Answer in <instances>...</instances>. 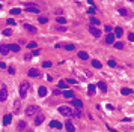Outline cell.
I'll use <instances>...</instances> for the list:
<instances>
[{
  "label": "cell",
  "instance_id": "obj_36",
  "mask_svg": "<svg viewBox=\"0 0 134 132\" xmlns=\"http://www.w3.org/2000/svg\"><path fill=\"white\" fill-rule=\"evenodd\" d=\"M27 48L30 50V48H36V42H29L27 44Z\"/></svg>",
  "mask_w": 134,
  "mask_h": 132
},
{
  "label": "cell",
  "instance_id": "obj_3",
  "mask_svg": "<svg viewBox=\"0 0 134 132\" xmlns=\"http://www.w3.org/2000/svg\"><path fill=\"white\" fill-rule=\"evenodd\" d=\"M38 111H39V108H38L36 105H29V107L26 108V114H27V116H33V114H36Z\"/></svg>",
  "mask_w": 134,
  "mask_h": 132
},
{
  "label": "cell",
  "instance_id": "obj_13",
  "mask_svg": "<svg viewBox=\"0 0 134 132\" xmlns=\"http://www.w3.org/2000/svg\"><path fill=\"white\" fill-rule=\"evenodd\" d=\"M79 57H80L81 60H87V59H89V54H87L86 51H79Z\"/></svg>",
  "mask_w": 134,
  "mask_h": 132
},
{
  "label": "cell",
  "instance_id": "obj_5",
  "mask_svg": "<svg viewBox=\"0 0 134 132\" xmlns=\"http://www.w3.org/2000/svg\"><path fill=\"white\" fill-rule=\"evenodd\" d=\"M26 11H29V12H35V14H39V8L35 6V5H26Z\"/></svg>",
  "mask_w": 134,
  "mask_h": 132
},
{
  "label": "cell",
  "instance_id": "obj_22",
  "mask_svg": "<svg viewBox=\"0 0 134 132\" xmlns=\"http://www.w3.org/2000/svg\"><path fill=\"white\" fill-rule=\"evenodd\" d=\"M95 89H97V86H95V84H90V86L87 87V93H89V95H93V93H95Z\"/></svg>",
  "mask_w": 134,
  "mask_h": 132
},
{
  "label": "cell",
  "instance_id": "obj_44",
  "mask_svg": "<svg viewBox=\"0 0 134 132\" xmlns=\"http://www.w3.org/2000/svg\"><path fill=\"white\" fill-rule=\"evenodd\" d=\"M106 32L110 33V32H111V26H106Z\"/></svg>",
  "mask_w": 134,
  "mask_h": 132
},
{
  "label": "cell",
  "instance_id": "obj_16",
  "mask_svg": "<svg viewBox=\"0 0 134 132\" xmlns=\"http://www.w3.org/2000/svg\"><path fill=\"white\" fill-rule=\"evenodd\" d=\"M0 53H2V54H8L9 53V45H0Z\"/></svg>",
  "mask_w": 134,
  "mask_h": 132
},
{
  "label": "cell",
  "instance_id": "obj_9",
  "mask_svg": "<svg viewBox=\"0 0 134 132\" xmlns=\"http://www.w3.org/2000/svg\"><path fill=\"white\" fill-rule=\"evenodd\" d=\"M29 77H33V78H36V77H39V71H38V69H35V68H32V69H29Z\"/></svg>",
  "mask_w": 134,
  "mask_h": 132
},
{
  "label": "cell",
  "instance_id": "obj_12",
  "mask_svg": "<svg viewBox=\"0 0 134 132\" xmlns=\"http://www.w3.org/2000/svg\"><path fill=\"white\" fill-rule=\"evenodd\" d=\"M38 95H39L41 98H44V96L47 95V87H44V86L39 87V90H38Z\"/></svg>",
  "mask_w": 134,
  "mask_h": 132
},
{
  "label": "cell",
  "instance_id": "obj_41",
  "mask_svg": "<svg viewBox=\"0 0 134 132\" xmlns=\"http://www.w3.org/2000/svg\"><path fill=\"white\" fill-rule=\"evenodd\" d=\"M128 39H130L131 42H134V33H130V35H128Z\"/></svg>",
  "mask_w": 134,
  "mask_h": 132
},
{
  "label": "cell",
  "instance_id": "obj_8",
  "mask_svg": "<svg viewBox=\"0 0 134 132\" xmlns=\"http://www.w3.org/2000/svg\"><path fill=\"white\" fill-rule=\"evenodd\" d=\"M50 126H51V128H56V129H62V128H63V125H62L60 122H57V120H51V122H50Z\"/></svg>",
  "mask_w": 134,
  "mask_h": 132
},
{
  "label": "cell",
  "instance_id": "obj_45",
  "mask_svg": "<svg viewBox=\"0 0 134 132\" xmlns=\"http://www.w3.org/2000/svg\"><path fill=\"white\" fill-rule=\"evenodd\" d=\"M5 68H6V65L3 62H0V69H5Z\"/></svg>",
  "mask_w": 134,
  "mask_h": 132
},
{
  "label": "cell",
  "instance_id": "obj_33",
  "mask_svg": "<svg viewBox=\"0 0 134 132\" xmlns=\"http://www.w3.org/2000/svg\"><path fill=\"white\" fill-rule=\"evenodd\" d=\"M2 33H3L5 36H11V35H12V30H11V29H5Z\"/></svg>",
  "mask_w": 134,
  "mask_h": 132
},
{
  "label": "cell",
  "instance_id": "obj_7",
  "mask_svg": "<svg viewBox=\"0 0 134 132\" xmlns=\"http://www.w3.org/2000/svg\"><path fill=\"white\" fill-rule=\"evenodd\" d=\"M6 98H8V90H6V87H3L2 90H0V101H6Z\"/></svg>",
  "mask_w": 134,
  "mask_h": 132
},
{
  "label": "cell",
  "instance_id": "obj_4",
  "mask_svg": "<svg viewBox=\"0 0 134 132\" xmlns=\"http://www.w3.org/2000/svg\"><path fill=\"white\" fill-rule=\"evenodd\" d=\"M89 32L95 36V38H100L101 36V32H100V29L98 27H95V26H89Z\"/></svg>",
  "mask_w": 134,
  "mask_h": 132
},
{
  "label": "cell",
  "instance_id": "obj_35",
  "mask_svg": "<svg viewBox=\"0 0 134 132\" xmlns=\"http://www.w3.org/2000/svg\"><path fill=\"white\" fill-rule=\"evenodd\" d=\"M72 116H75V117H80V116H81V111H80V110H75V111L72 113Z\"/></svg>",
  "mask_w": 134,
  "mask_h": 132
},
{
  "label": "cell",
  "instance_id": "obj_42",
  "mask_svg": "<svg viewBox=\"0 0 134 132\" xmlns=\"http://www.w3.org/2000/svg\"><path fill=\"white\" fill-rule=\"evenodd\" d=\"M8 24H9V26H15V21L12 20V18H9V20H8Z\"/></svg>",
  "mask_w": 134,
  "mask_h": 132
},
{
  "label": "cell",
  "instance_id": "obj_48",
  "mask_svg": "<svg viewBox=\"0 0 134 132\" xmlns=\"http://www.w3.org/2000/svg\"><path fill=\"white\" fill-rule=\"evenodd\" d=\"M0 9H2V5H0Z\"/></svg>",
  "mask_w": 134,
  "mask_h": 132
},
{
  "label": "cell",
  "instance_id": "obj_14",
  "mask_svg": "<svg viewBox=\"0 0 134 132\" xmlns=\"http://www.w3.org/2000/svg\"><path fill=\"white\" fill-rule=\"evenodd\" d=\"M97 87H98V89H100V90H101L103 93H106V92H107V86H106V84H104L103 81H100V83L97 84Z\"/></svg>",
  "mask_w": 134,
  "mask_h": 132
},
{
  "label": "cell",
  "instance_id": "obj_1",
  "mask_svg": "<svg viewBox=\"0 0 134 132\" xmlns=\"http://www.w3.org/2000/svg\"><path fill=\"white\" fill-rule=\"evenodd\" d=\"M57 110H59V113H60L62 116H65V117H71V116H72V113H74V111H72L69 107H66V105H60Z\"/></svg>",
  "mask_w": 134,
  "mask_h": 132
},
{
  "label": "cell",
  "instance_id": "obj_30",
  "mask_svg": "<svg viewBox=\"0 0 134 132\" xmlns=\"http://www.w3.org/2000/svg\"><path fill=\"white\" fill-rule=\"evenodd\" d=\"M114 48H116V50H122L124 48V42H114Z\"/></svg>",
  "mask_w": 134,
  "mask_h": 132
},
{
  "label": "cell",
  "instance_id": "obj_23",
  "mask_svg": "<svg viewBox=\"0 0 134 132\" xmlns=\"http://www.w3.org/2000/svg\"><path fill=\"white\" fill-rule=\"evenodd\" d=\"M24 29H26L27 32H32V33H35V32H36V29H35L33 26H30V24H24Z\"/></svg>",
  "mask_w": 134,
  "mask_h": 132
},
{
  "label": "cell",
  "instance_id": "obj_25",
  "mask_svg": "<svg viewBox=\"0 0 134 132\" xmlns=\"http://www.w3.org/2000/svg\"><path fill=\"white\" fill-rule=\"evenodd\" d=\"M90 23L95 24V26H100V20H98V18H95V17H90Z\"/></svg>",
  "mask_w": 134,
  "mask_h": 132
},
{
  "label": "cell",
  "instance_id": "obj_46",
  "mask_svg": "<svg viewBox=\"0 0 134 132\" xmlns=\"http://www.w3.org/2000/svg\"><path fill=\"white\" fill-rule=\"evenodd\" d=\"M66 83H72V84H75L77 81H75V80H66Z\"/></svg>",
  "mask_w": 134,
  "mask_h": 132
},
{
  "label": "cell",
  "instance_id": "obj_40",
  "mask_svg": "<svg viewBox=\"0 0 134 132\" xmlns=\"http://www.w3.org/2000/svg\"><path fill=\"white\" fill-rule=\"evenodd\" d=\"M8 72H9L11 75H14V74H15V69H14V68L11 66V68H8Z\"/></svg>",
  "mask_w": 134,
  "mask_h": 132
},
{
  "label": "cell",
  "instance_id": "obj_21",
  "mask_svg": "<svg viewBox=\"0 0 134 132\" xmlns=\"http://www.w3.org/2000/svg\"><path fill=\"white\" fill-rule=\"evenodd\" d=\"M26 126H27V123H26V122H23V120H21V122H18V131H24V129H26Z\"/></svg>",
  "mask_w": 134,
  "mask_h": 132
},
{
  "label": "cell",
  "instance_id": "obj_11",
  "mask_svg": "<svg viewBox=\"0 0 134 132\" xmlns=\"http://www.w3.org/2000/svg\"><path fill=\"white\" fill-rule=\"evenodd\" d=\"M11 120H12V114H6V116L3 117V125H5V126L11 125Z\"/></svg>",
  "mask_w": 134,
  "mask_h": 132
},
{
  "label": "cell",
  "instance_id": "obj_34",
  "mask_svg": "<svg viewBox=\"0 0 134 132\" xmlns=\"http://www.w3.org/2000/svg\"><path fill=\"white\" fill-rule=\"evenodd\" d=\"M121 93H122V95H130V93H131V89H122Z\"/></svg>",
  "mask_w": 134,
  "mask_h": 132
},
{
  "label": "cell",
  "instance_id": "obj_18",
  "mask_svg": "<svg viewBox=\"0 0 134 132\" xmlns=\"http://www.w3.org/2000/svg\"><path fill=\"white\" fill-rule=\"evenodd\" d=\"M9 50L18 53V51H20V45H17V44H11V45H9Z\"/></svg>",
  "mask_w": 134,
  "mask_h": 132
},
{
  "label": "cell",
  "instance_id": "obj_37",
  "mask_svg": "<svg viewBox=\"0 0 134 132\" xmlns=\"http://www.w3.org/2000/svg\"><path fill=\"white\" fill-rule=\"evenodd\" d=\"M108 66H111V68H114V66H116V62H114L113 59H110V60H108Z\"/></svg>",
  "mask_w": 134,
  "mask_h": 132
},
{
  "label": "cell",
  "instance_id": "obj_6",
  "mask_svg": "<svg viewBox=\"0 0 134 132\" xmlns=\"http://www.w3.org/2000/svg\"><path fill=\"white\" fill-rule=\"evenodd\" d=\"M65 128H66V132H75V126H74L72 122H69V120H66Z\"/></svg>",
  "mask_w": 134,
  "mask_h": 132
},
{
  "label": "cell",
  "instance_id": "obj_39",
  "mask_svg": "<svg viewBox=\"0 0 134 132\" xmlns=\"http://www.w3.org/2000/svg\"><path fill=\"white\" fill-rule=\"evenodd\" d=\"M56 29L59 30V32H66V27H63V26H57Z\"/></svg>",
  "mask_w": 134,
  "mask_h": 132
},
{
  "label": "cell",
  "instance_id": "obj_32",
  "mask_svg": "<svg viewBox=\"0 0 134 132\" xmlns=\"http://www.w3.org/2000/svg\"><path fill=\"white\" fill-rule=\"evenodd\" d=\"M119 14H121L122 17H128V11H127V9H124V8H121V9H119Z\"/></svg>",
  "mask_w": 134,
  "mask_h": 132
},
{
  "label": "cell",
  "instance_id": "obj_26",
  "mask_svg": "<svg viewBox=\"0 0 134 132\" xmlns=\"http://www.w3.org/2000/svg\"><path fill=\"white\" fill-rule=\"evenodd\" d=\"M11 14L12 15H18V14H21V9L20 8H14V9H11Z\"/></svg>",
  "mask_w": 134,
  "mask_h": 132
},
{
  "label": "cell",
  "instance_id": "obj_38",
  "mask_svg": "<svg viewBox=\"0 0 134 132\" xmlns=\"http://www.w3.org/2000/svg\"><path fill=\"white\" fill-rule=\"evenodd\" d=\"M51 65H53L51 62H44V63H42V66H44V68H51Z\"/></svg>",
  "mask_w": 134,
  "mask_h": 132
},
{
  "label": "cell",
  "instance_id": "obj_29",
  "mask_svg": "<svg viewBox=\"0 0 134 132\" xmlns=\"http://www.w3.org/2000/svg\"><path fill=\"white\" fill-rule=\"evenodd\" d=\"M57 23H59V24H66V18H63V17H57Z\"/></svg>",
  "mask_w": 134,
  "mask_h": 132
},
{
  "label": "cell",
  "instance_id": "obj_43",
  "mask_svg": "<svg viewBox=\"0 0 134 132\" xmlns=\"http://www.w3.org/2000/svg\"><path fill=\"white\" fill-rule=\"evenodd\" d=\"M87 14H90V15H92V14H95V8H89V11H87Z\"/></svg>",
  "mask_w": 134,
  "mask_h": 132
},
{
  "label": "cell",
  "instance_id": "obj_10",
  "mask_svg": "<svg viewBox=\"0 0 134 132\" xmlns=\"http://www.w3.org/2000/svg\"><path fill=\"white\" fill-rule=\"evenodd\" d=\"M106 44H114V35L113 33H108L106 36Z\"/></svg>",
  "mask_w": 134,
  "mask_h": 132
},
{
  "label": "cell",
  "instance_id": "obj_28",
  "mask_svg": "<svg viewBox=\"0 0 134 132\" xmlns=\"http://www.w3.org/2000/svg\"><path fill=\"white\" fill-rule=\"evenodd\" d=\"M59 89H65V90H68V86H66V83L62 80V81H59Z\"/></svg>",
  "mask_w": 134,
  "mask_h": 132
},
{
  "label": "cell",
  "instance_id": "obj_31",
  "mask_svg": "<svg viewBox=\"0 0 134 132\" xmlns=\"http://www.w3.org/2000/svg\"><path fill=\"white\" fill-rule=\"evenodd\" d=\"M38 21H39L41 24H47V23H48V20H47L45 17H39V18H38Z\"/></svg>",
  "mask_w": 134,
  "mask_h": 132
},
{
  "label": "cell",
  "instance_id": "obj_2",
  "mask_svg": "<svg viewBox=\"0 0 134 132\" xmlns=\"http://www.w3.org/2000/svg\"><path fill=\"white\" fill-rule=\"evenodd\" d=\"M29 89H30V84L29 83H21V86H20V96L21 98H26L27 96V92H29Z\"/></svg>",
  "mask_w": 134,
  "mask_h": 132
},
{
  "label": "cell",
  "instance_id": "obj_47",
  "mask_svg": "<svg viewBox=\"0 0 134 132\" xmlns=\"http://www.w3.org/2000/svg\"><path fill=\"white\" fill-rule=\"evenodd\" d=\"M107 129H108V131H110V132H118V131H114V129H111V128H110V126H107Z\"/></svg>",
  "mask_w": 134,
  "mask_h": 132
},
{
  "label": "cell",
  "instance_id": "obj_20",
  "mask_svg": "<svg viewBox=\"0 0 134 132\" xmlns=\"http://www.w3.org/2000/svg\"><path fill=\"white\" fill-rule=\"evenodd\" d=\"M42 122H44V116H38V117L35 119V125H36V126H39Z\"/></svg>",
  "mask_w": 134,
  "mask_h": 132
},
{
  "label": "cell",
  "instance_id": "obj_15",
  "mask_svg": "<svg viewBox=\"0 0 134 132\" xmlns=\"http://www.w3.org/2000/svg\"><path fill=\"white\" fill-rule=\"evenodd\" d=\"M72 105L77 107V108H83V102L80 99H72Z\"/></svg>",
  "mask_w": 134,
  "mask_h": 132
},
{
  "label": "cell",
  "instance_id": "obj_24",
  "mask_svg": "<svg viewBox=\"0 0 134 132\" xmlns=\"http://www.w3.org/2000/svg\"><path fill=\"white\" fill-rule=\"evenodd\" d=\"M92 66H93L95 69H100V68H101L103 65H101V63H100L98 60H92Z\"/></svg>",
  "mask_w": 134,
  "mask_h": 132
},
{
  "label": "cell",
  "instance_id": "obj_27",
  "mask_svg": "<svg viewBox=\"0 0 134 132\" xmlns=\"http://www.w3.org/2000/svg\"><path fill=\"white\" fill-rule=\"evenodd\" d=\"M65 50L66 51H72V50H75V47H74V44H66L65 45Z\"/></svg>",
  "mask_w": 134,
  "mask_h": 132
},
{
  "label": "cell",
  "instance_id": "obj_19",
  "mask_svg": "<svg viewBox=\"0 0 134 132\" xmlns=\"http://www.w3.org/2000/svg\"><path fill=\"white\" fill-rule=\"evenodd\" d=\"M63 96L65 98H74V92L72 90H65L63 92Z\"/></svg>",
  "mask_w": 134,
  "mask_h": 132
},
{
  "label": "cell",
  "instance_id": "obj_17",
  "mask_svg": "<svg viewBox=\"0 0 134 132\" xmlns=\"http://www.w3.org/2000/svg\"><path fill=\"white\" fill-rule=\"evenodd\" d=\"M122 33H124V30L121 27H114V35H116V38H121Z\"/></svg>",
  "mask_w": 134,
  "mask_h": 132
}]
</instances>
